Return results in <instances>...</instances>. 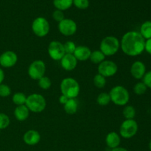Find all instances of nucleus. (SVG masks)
<instances>
[{"instance_id":"obj_1","label":"nucleus","mask_w":151,"mask_h":151,"mask_svg":"<svg viewBox=\"0 0 151 151\" xmlns=\"http://www.w3.org/2000/svg\"><path fill=\"white\" fill-rule=\"evenodd\" d=\"M145 39L142 36L139 32L129 31L122 37L120 47L125 55L135 57L141 55L145 51Z\"/></svg>"},{"instance_id":"obj_2","label":"nucleus","mask_w":151,"mask_h":151,"mask_svg":"<svg viewBox=\"0 0 151 151\" xmlns=\"http://www.w3.org/2000/svg\"><path fill=\"white\" fill-rule=\"evenodd\" d=\"M60 88L61 94L69 99H76L81 91L79 83L72 78H66L62 80Z\"/></svg>"},{"instance_id":"obj_3","label":"nucleus","mask_w":151,"mask_h":151,"mask_svg":"<svg viewBox=\"0 0 151 151\" xmlns=\"http://www.w3.org/2000/svg\"><path fill=\"white\" fill-rule=\"evenodd\" d=\"M111 101L118 106H126L130 100V94L128 89L122 86H116L109 92Z\"/></svg>"},{"instance_id":"obj_4","label":"nucleus","mask_w":151,"mask_h":151,"mask_svg":"<svg viewBox=\"0 0 151 151\" xmlns=\"http://www.w3.org/2000/svg\"><path fill=\"white\" fill-rule=\"evenodd\" d=\"M120 47V41L113 35L106 36L100 42V50L105 56H112L116 54Z\"/></svg>"},{"instance_id":"obj_5","label":"nucleus","mask_w":151,"mask_h":151,"mask_svg":"<svg viewBox=\"0 0 151 151\" xmlns=\"http://www.w3.org/2000/svg\"><path fill=\"white\" fill-rule=\"evenodd\" d=\"M25 106L28 108L29 111L33 113H41L46 109L47 102L41 94L34 93L27 97Z\"/></svg>"},{"instance_id":"obj_6","label":"nucleus","mask_w":151,"mask_h":151,"mask_svg":"<svg viewBox=\"0 0 151 151\" xmlns=\"http://www.w3.org/2000/svg\"><path fill=\"white\" fill-rule=\"evenodd\" d=\"M32 30L36 36L43 38L48 35L50 32V24L44 17H37L32 23Z\"/></svg>"},{"instance_id":"obj_7","label":"nucleus","mask_w":151,"mask_h":151,"mask_svg":"<svg viewBox=\"0 0 151 151\" xmlns=\"http://www.w3.org/2000/svg\"><path fill=\"white\" fill-rule=\"evenodd\" d=\"M138 124L134 119H125L119 128V136L124 139H131L137 134Z\"/></svg>"},{"instance_id":"obj_8","label":"nucleus","mask_w":151,"mask_h":151,"mask_svg":"<svg viewBox=\"0 0 151 151\" xmlns=\"http://www.w3.org/2000/svg\"><path fill=\"white\" fill-rule=\"evenodd\" d=\"M28 75L32 80L38 81L44 76L46 72V64L43 60H36L29 64L28 67Z\"/></svg>"},{"instance_id":"obj_9","label":"nucleus","mask_w":151,"mask_h":151,"mask_svg":"<svg viewBox=\"0 0 151 151\" xmlns=\"http://www.w3.org/2000/svg\"><path fill=\"white\" fill-rule=\"evenodd\" d=\"M98 74L105 78L112 77L116 74L118 71V66L116 63L112 60H105L98 65L97 67Z\"/></svg>"},{"instance_id":"obj_10","label":"nucleus","mask_w":151,"mask_h":151,"mask_svg":"<svg viewBox=\"0 0 151 151\" xmlns=\"http://www.w3.org/2000/svg\"><path fill=\"white\" fill-rule=\"evenodd\" d=\"M59 32L64 36H72L75 35L78 29L75 22L70 19H64L58 23Z\"/></svg>"},{"instance_id":"obj_11","label":"nucleus","mask_w":151,"mask_h":151,"mask_svg":"<svg viewBox=\"0 0 151 151\" xmlns=\"http://www.w3.org/2000/svg\"><path fill=\"white\" fill-rule=\"evenodd\" d=\"M48 54L54 60H60L66 54L63 48V44L58 41H52L48 46Z\"/></svg>"},{"instance_id":"obj_12","label":"nucleus","mask_w":151,"mask_h":151,"mask_svg":"<svg viewBox=\"0 0 151 151\" xmlns=\"http://www.w3.org/2000/svg\"><path fill=\"white\" fill-rule=\"evenodd\" d=\"M18 61V56L13 51H5L0 55V65L4 68L14 66Z\"/></svg>"},{"instance_id":"obj_13","label":"nucleus","mask_w":151,"mask_h":151,"mask_svg":"<svg viewBox=\"0 0 151 151\" xmlns=\"http://www.w3.org/2000/svg\"><path fill=\"white\" fill-rule=\"evenodd\" d=\"M146 73V66L143 62L137 60L131 66V74L137 80L142 79Z\"/></svg>"},{"instance_id":"obj_14","label":"nucleus","mask_w":151,"mask_h":151,"mask_svg":"<svg viewBox=\"0 0 151 151\" xmlns=\"http://www.w3.org/2000/svg\"><path fill=\"white\" fill-rule=\"evenodd\" d=\"M60 61L61 67L68 72L74 70L78 65V60L73 54H65Z\"/></svg>"},{"instance_id":"obj_15","label":"nucleus","mask_w":151,"mask_h":151,"mask_svg":"<svg viewBox=\"0 0 151 151\" xmlns=\"http://www.w3.org/2000/svg\"><path fill=\"white\" fill-rule=\"evenodd\" d=\"M23 140L27 145L33 146L39 143L41 140V135L39 132L35 130H29L24 134Z\"/></svg>"},{"instance_id":"obj_16","label":"nucleus","mask_w":151,"mask_h":151,"mask_svg":"<svg viewBox=\"0 0 151 151\" xmlns=\"http://www.w3.org/2000/svg\"><path fill=\"white\" fill-rule=\"evenodd\" d=\"M91 53V50L86 46H78L75 49L73 55L78 61H86L89 59Z\"/></svg>"},{"instance_id":"obj_17","label":"nucleus","mask_w":151,"mask_h":151,"mask_svg":"<svg viewBox=\"0 0 151 151\" xmlns=\"http://www.w3.org/2000/svg\"><path fill=\"white\" fill-rule=\"evenodd\" d=\"M120 136L116 132H114V131L109 133L106 137V145L111 149H114L119 147V145H120Z\"/></svg>"},{"instance_id":"obj_18","label":"nucleus","mask_w":151,"mask_h":151,"mask_svg":"<svg viewBox=\"0 0 151 151\" xmlns=\"http://www.w3.org/2000/svg\"><path fill=\"white\" fill-rule=\"evenodd\" d=\"M29 110L25 105L22 106H16V108L14 110V116L17 120L24 121L29 117Z\"/></svg>"},{"instance_id":"obj_19","label":"nucleus","mask_w":151,"mask_h":151,"mask_svg":"<svg viewBox=\"0 0 151 151\" xmlns=\"http://www.w3.org/2000/svg\"><path fill=\"white\" fill-rule=\"evenodd\" d=\"M65 112L68 114H75L78 111V103L76 99H69L67 103L63 106Z\"/></svg>"},{"instance_id":"obj_20","label":"nucleus","mask_w":151,"mask_h":151,"mask_svg":"<svg viewBox=\"0 0 151 151\" xmlns=\"http://www.w3.org/2000/svg\"><path fill=\"white\" fill-rule=\"evenodd\" d=\"M53 4L57 10L64 11L72 7L73 0H53Z\"/></svg>"},{"instance_id":"obj_21","label":"nucleus","mask_w":151,"mask_h":151,"mask_svg":"<svg viewBox=\"0 0 151 151\" xmlns=\"http://www.w3.org/2000/svg\"><path fill=\"white\" fill-rule=\"evenodd\" d=\"M139 33L145 40L151 38V21H146L141 25Z\"/></svg>"},{"instance_id":"obj_22","label":"nucleus","mask_w":151,"mask_h":151,"mask_svg":"<svg viewBox=\"0 0 151 151\" xmlns=\"http://www.w3.org/2000/svg\"><path fill=\"white\" fill-rule=\"evenodd\" d=\"M105 58L106 56L100 50H94V51L91 52L89 60H91V63L99 65L103 60H105Z\"/></svg>"},{"instance_id":"obj_23","label":"nucleus","mask_w":151,"mask_h":151,"mask_svg":"<svg viewBox=\"0 0 151 151\" xmlns=\"http://www.w3.org/2000/svg\"><path fill=\"white\" fill-rule=\"evenodd\" d=\"M13 103L17 106L25 105L27 100V96L22 92H16L12 97Z\"/></svg>"},{"instance_id":"obj_24","label":"nucleus","mask_w":151,"mask_h":151,"mask_svg":"<svg viewBox=\"0 0 151 151\" xmlns=\"http://www.w3.org/2000/svg\"><path fill=\"white\" fill-rule=\"evenodd\" d=\"M111 97L109 93L102 92L97 96V104L101 106H106L110 103Z\"/></svg>"},{"instance_id":"obj_25","label":"nucleus","mask_w":151,"mask_h":151,"mask_svg":"<svg viewBox=\"0 0 151 151\" xmlns=\"http://www.w3.org/2000/svg\"><path fill=\"white\" fill-rule=\"evenodd\" d=\"M122 115L125 119H134L136 116V109L132 106H125L122 111Z\"/></svg>"},{"instance_id":"obj_26","label":"nucleus","mask_w":151,"mask_h":151,"mask_svg":"<svg viewBox=\"0 0 151 151\" xmlns=\"http://www.w3.org/2000/svg\"><path fill=\"white\" fill-rule=\"evenodd\" d=\"M93 82H94V86L98 88H103V87H105V86L106 85V78L102 76L100 74H97V75L94 77Z\"/></svg>"},{"instance_id":"obj_27","label":"nucleus","mask_w":151,"mask_h":151,"mask_svg":"<svg viewBox=\"0 0 151 151\" xmlns=\"http://www.w3.org/2000/svg\"><path fill=\"white\" fill-rule=\"evenodd\" d=\"M38 81V84L39 87L44 90L49 89L52 86V81L50 78H48V77H46L45 75L41 78H40Z\"/></svg>"},{"instance_id":"obj_28","label":"nucleus","mask_w":151,"mask_h":151,"mask_svg":"<svg viewBox=\"0 0 151 151\" xmlns=\"http://www.w3.org/2000/svg\"><path fill=\"white\" fill-rule=\"evenodd\" d=\"M147 87L143 82H139L134 86V91L137 95H142L146 92Z\"/></svg>"},{"instance_id":"obj_29","label":"nucleus","mask_w":151,"mask_h":151,"mask_svg":"<svg viewBox=\"0 0 151 151\" xmlns=\"http://www.w3.org/2000/svg\"><path fill=\"white\" fill-rule=\"evenodd\" d=\"M10 123V119L9 116L5 114L0 113V131L7 128Z\"/></svg>"},{"instance_id":"obj_30","label":"nucleus","mask_w":151,"mask_h":151,"mask_svg":"<svg viewBox=\"0 0 151 151\" xmlns=\"http://www.w3.org/2000/svg\"><path fill=\"white\" fill-rule=\"evenodd\" d=\"M77 46L75 42L71 41H68L63 44V48L66 54H73L76 49Z\"/></svg>"},{"instance_id":"obj_31","label":"nucleus","mask_w":151,"mask_h":151,"mask_svg":"<svg viewBox=\"0 0 151 151\" xmlns=\"http://www.w3.org/2000/svg\"><path fill=\"white\" fill-rule=\"evenodd\" d=\"M73 4L77 8L85 10L89 6V0H73Z\"/></svg>"},{"instance_id":"obj_32","label":"nucleus","mask_w":151,"mask_h":151,"mask_svg":"<svg viewBox=\"0 0 151 151\" xmlns=\"http://www.w3.org/2000/svg\"><path fill=\"white\" fill-rule=\"evenodd\" d=\"M11 94V89L9 86L6 84H0V97H7Z\"/></svg>"},{"instance_id":"obj_33","label":"nucleus","mask_w":151,"mask_h":151,"mask_svg":"<svg viewBox=\"0 0 151 151\" xmlns=\"http://www.w3.org/2000/svg\"><path fill=\"white\" fill-rule=\"evenodd\" d=\"M52 18L54 20L57 22H60L62 20L65 19L64 18V13L63 11H61L60 10H57L56 9L54 12L52 13Z\"/></svg>"},{"instance_id":"obj_34","label":"nucleus","mask_w":151,"mask_h":151,"mask_svg":"<svg viewBox=\"0 0 151 151\" xmlns=\"http://www.w3.org/2000/svg\"><path fill=\"white\" fill-rule=\"evenodd\" d=\"M143 81L145 84L146 85V86L147 88H151V70L149 71V72H146L145 75L143 77Z\"/></svg>"},{"instance_id":"obj_35","label":"nucleus","mask_w":151,"mask_h":151,"mask_svg":"<svg viewBox=\"0 0 151 151\" xmlns=\"http://www.w3.org/2000/svg\"><path fill=\"white\" fill-rule=\"evenodd\" d=\"M145 50L148 54L151 55V38L145 40Z\"/></svg>"},{"instance_id":"obj_36","label":"nucleus","mask_w":151,"mask_h":151,"mask_svg":"<svg viewBox=\"0 0 151 151\" xmlns=\"http://www.w3.org/2000/svg\"><path fill=\"white\" fill-rule=\"evenodd\" d=\"M69 100V98H68V97H66L65 95L61 94V95H60V97H59V103H60L61 105H63V106H64V105L67 103V101Z\"/></svg>"},{"instance_id":"obj_37","label":"nucleus","mask_w":151,"mask_h":151,"mask_svg":"<svg viewBox=\"0 0 151 151\" xmlns=\"http://www.w3.org/2000/svg\"><path fill=\"white\" fill-rule=\"evenodd\" d=\"M4 80V72L2 69L0 68V84L2 83Z\"/></svg>"},{"instance_id":"obj_38","label":"nucleus","mask_w":151,"mask_h":151,"mask_svg":"<svg viewBox=\"0 0 151 151\" xmlns=\"http://www.w3.org/2000/svg\"><path fill=\"white\" fill-rule=\"evenodd\" d=\"M111 151H128L127 150L126 148H125V147H116V148H114V149H111Z\"/></svg>"},{"instance_id":"obj_39","label":"nucleus","mask_w":151,"mask_h":151,"mask_svg":"<svg viewBox=\"0 0 151 151\" xmlns=\"http://www.w3.org/2000/svg\"><path fill=\"white\" fill-rule=\"evenodd\" d=\"M149 149L151 151V140L150 141V142H149Z\"/></svg>"},{"instance_id":"obj_40","label":"nucleus","mask_w":151,"mask_h":151,"mask_svg":"<svg viewBox=\"0 0 151 151\" xmlns=\"http://www.w3.org/2000/svg\"><path fill=\"white\" fill-rule=\"evenodd\" d=\"M83 151H86V150H83Z\"/></svg>"}]
</instances>
